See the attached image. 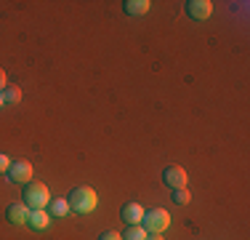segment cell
I'll list each match as a JSON object with an SVG mask.
<instances>
[{
    "label": "cell",
    "mask_w": 250,
    "mask_h": 240,
    "mask_svg": "<svg viewBox=\"0 0 250 240\" xmlns=\"http://www.w3.org/2000/svg\"><path fill=\"white\" fill-rule=\"evenodd\" d=\"M67 203H69V211H77V214H91L93 208H96L99 197H96V192H93L91 187H75L72 192H69Z\"/></svg>",
    "instance_id": "1"
},
{
    "label": "cell",
    "mask_w": 250,
    "mask_h": 240,
    "mask_svg": "<svg viewBox=\"0 0 250 240\" xmlns=\"http://www.w3.org/2000/svg\"><path fill=\"white\" fill-rule=\"evenodd\" d=\"M24 203L29 208H45L51 203V192H48V187H45L43 182H29V184H24Z\"/></svg>",
    "instance_id": "2"
},
{
    "label": "cell",
    "mask_w": 250,
    "mask_h": 240,
    "mask_svg": "<svg viewBox=\"0 0 250 240\" xmlns=\"http://www.w3.org/2000/svg\"><path fill=\"white\" fill-rule=\"evenodd\" d=\"M144 230L149 232V235H160L163 230H168V224H170V216L165 208H149V214H144Z\"/></svg>",
    "instance_id": "3"
},
{
    "label": "cell",
    "mask_w": 250,
    "mask_h": 240,
    "mask_svg": "<svg viewBox=\"0 0 250 240\" xmlns=\"http://www.w3.org/2000/svg\"><path fill=\"white\" fill-rule=\"evenodd\" d=\"M5 173H8V179L14 184H29L32 182V163L29 160H11Z\"/></svg>",
    "instance_id": "4"
},
{
    "label": "cell",
    "mask_w": 250,
    "mask_h": 240,
    "mask_svg": "<svg viewBox=\"0 0 250 240\" xmlns=\"http://www.w3.org/2000/svg\"><path fill=\"white\" fill-rule=\"evenodd\" d=\"M163 182L168 184L170 190H178V187H187V171L181 166H168L163 171Z\"/></svg>",
    "instance_id": "5"
},
{
    "label": "cell",
    "mask_w": 250,
    "mask_h": 240,
    "mask_svg": "<svg viewBox=\"0 0 250 240\" xmlns=\"http://www.w3.org/2000/svg\"><path fill=\"white\" fill-rule=\"evenodd\" d=\"M187 14L197 22H205L208 16L213 14V3L210 0H189L187 3Z\"/></svg>",
    "instance_id": "6"
},
{
    "label": "cell",
    "mask_w": 250,
    "mask_h": 240,
    "mask_svg": "<svg viewBox=\"0 0 250 240\" xmlns=\"http://www.w3.org/2000/svg\"><path fill=\"white\" fill-rule=\"evenodd\" d=\"M144 206L141 203H125L120 208V219L125 221V227L128 224H141V219H144Z\"/></svg>",
    "instance_id": "7"
},
{
    "label": "cell",
    "mask_w": 250,
    "mask_h": 240,
    "mask_svg": "<svg viewBox=\"0 0 250 240\" xmlns=\"http://www.w3.org/2000/svg\"><path fill=\"white\" fill-rule=\"evenodd\" d=\"M5 219H8L11 224H27L29 206H27V203H11V206L5 208Z\"/></svg>",
    "instance_id": "8"
},
{
    "label": "cell",
    "mask_w": 250,
    "mask_h": 240,
    "mask_svg": "<svg viewBox=\"0 0 250 240\" xmlns=\"http://www.w3.org/2000/svg\"><path fill=\"white\" fill-rule=\"evenodd\" d=\"M27 224L32 227V230H45V227L51 224V214L45 211V208H35V211H29Z\"/></svg>",
    "instance_id": "9"
},
{
    "label": "cell",
    "mask_w": 250,
    "mask_h": 240,
    "mask_svg": "<svg viewBox=\"0 0 250 240\" xmlns=\"http://www.w3.org/2000/svg\"><path fill=\"white\" fill-rule=\"evenodd\" d=\"M149 0H125L123 3V8H125V14H130V16H141V14H146L149 11Z\"/></svg>",
    "instance_id": "10"
},
{
    "label": "cell",
    "mask_w": 250,
    "mask_h": 240,
    "mask_svg": "<svg viewBox=\"0 0 250 240\" xmlns=\"http://www.w3.org/2000/svg\"><path fill=\"white\" fill-rule=\"evenodd\" d=\"M48 214H51V216H56V219H62V216H67V214H69V203L64 200V197H51V203H48Z\"/></svg>",
    "instance_id": "11"
},
{
    "label": "cell",
    "mask_w": 250,
    "mask_h": 240,
    "mask_svg": "<svg viewBox=\"0 0 250 240\" xmlns=\"http://www.w3.org/2000/svg\"><path fill=\"white\" fill-rule=\"evenodd\" d=\"M3 101H5V107L19 104V101H21V88L19 86H5L3 88Z\"/></svg>",
    "instance_id": "12"
},
{
    "label": "cell",
    "mask_w": 250,
    "mask_h": 240,
    "mask_svg": "<svg viewBox=\"0 0 250 240\" xmlns=\"http://www.w3.org/2000/svg\"><path fill=\"white\" fill-rule=\"evenodd\" d=\"M146 235H149V232H146L141 224H128L125 232H123V240H146Z\"/></svg>",
    "instance_id": "13"
},
{
    "label": "cell",
    "mask_w": 250,
    "mask_h": 240,
    "mask_svg": "<svg viewBox=\"0 0 250 240\" xmlns=\"http://www.w3.org/2000/svg\"><path fill=\"white\" fill-rule=\"evenodd\" d=\"M173 203H176V206H187V203H189V192H187V187L173 190Z\"/></svg>",
    "instance_id": "14"
},
{
    "label": "cell",
    "mask_w": 250,
    "mask_h": 240,
    "mask_svg": "<svg viewBox=\"0 0 250 240\" xmlns=\"http://www.w3.org/2000/svg\"><path fill=\"white\" fill-rule=\"evenodd\" d=\"M8 166H11V158H8V155H3V152H0V173H5V171H8Z\"/></svg>",
    "instance_id": "15"
},
{
    "label": "cell",
    "mask_w": 250,
    "mask_h": 240,
    "mask_svg": "<svg viewBox=\"0 0 250 240\" xmlns=\"http://www.w3.org/2000/svg\"><path fill=\"white\" fill-rule=\"evenodd\" d=\"M99 240H123V235H120V232H112V230H106V232H104V235H101Z\"/></svg>",
    "instance_id": "16"
},
{
    "label": "cell",
    "mask_w": 250,
    "mask_h": 240,
    "mask_svg": "<svg viewBox=\"0 0 250 240\" xmlns=\"http://www.w3.org/2000/svg\"><path fill=\"white\" fill-rule=\"evenodd\" d=\"M5 86H8V80H5V70H0V91H3Z\"/></svg>",
    "instance_id": "17"
},
{
    "label": "cell",
    "mask_w": 250,
    "mask_h": 240,
    "mask_svg": "<svg viewBox=\"0 0 250 240\" xmlns=\"http://www.w3.org/2000/svg\"><path fill=\"white\" fill-rule=\"evenodd\" d=\"M146 240H163L160 235H146Z\"/></svg>",
    "instance_id": "18"
},
{
    "label": "cell",
    "mask_w": 250,
    "mask_h": 240,
    "mask_svg": "<svg viewBox=\"0 0 250 240\" xmlns=\"http://www.w3.org/2000/svg\"><path fill=\"white\" fill-rule=\"evenodd\" d=\"M3 107H5V101H3V91H0V110H3Z\"/></svg>",
    "instance_id": "19"
}]
</instances>
